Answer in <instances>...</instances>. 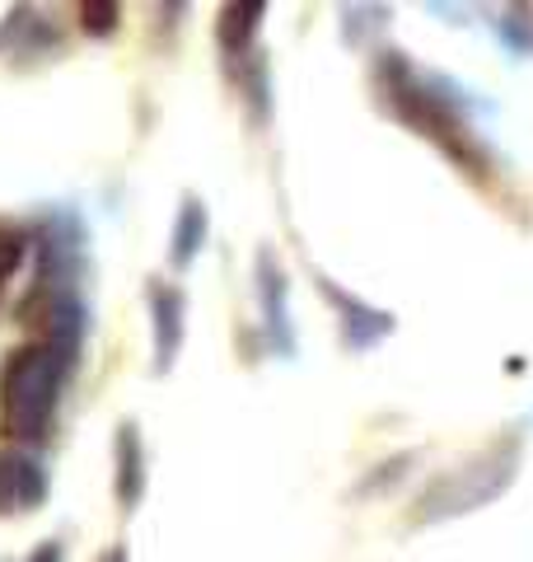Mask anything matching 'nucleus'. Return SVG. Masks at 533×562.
Segmentation results:
<instances>
[{"label": "nucleus", "mask_w": 533, "mask_h": 562, "mask_svg": "<svg viewBox=\"0 0 533 562\" xmlns=\"http://www.w3.org/2000/svg\"><path fill=\"white\" fill-rule=\"evenodd\" d=\"M76 371V361L61 357L52 342L33 338L24 347L10 351L5 371H0V427H5L10 441L38 446L52 436V422H57V403H61V384Z\"/></svg>", "instance_id": "nucleus-1"}, {"label": "nucleus", "mask_w": 533, "mask_h": 562, "mask_svg": "<svg viewBox=\"0 0 533 562\" xmlns=\"http://www.w3.org/2000/svg\"><path fill=\"white\" fill-rule=\"evenodd\" d=\"M384 90L394 99V113L402 122H412L421 136H431L435 146H444V155L458 160L468 173H483V150H473V136L464 127V117H458V109L444 94H435L426 80H417V70L402 57L384 61Z\"/></svg>", "instance_id": "nucleus-2"}, {"label": "nucleus", "mask_w": 533, "mask_h": 562, "mask_svg": "<svg viewBox=\"0 0 533 562\" xmlns=\"http://www.w3.org/2000/svg\"><path fill=\"white\" fill-rule=\"evenodd\" d=\"M514 464H520V450L510 441L506 446H491L487 454H477V460L458 464L454 473H444L426 487V497L417 502L421 506V520H440V516H464L473 506H487L496 502L501 492L514 483Z\"/></svg>", "instance_id": "nucleus-3"}, {"label": "nucleus", "mask_w": 533, "mask_h": 562, "mask_svg": "<svg viewBox=\"0 0 533 562\" xmlns=\"http://www.w3.org/2000/svg\"><path fill=\"white\" fill-rule=\"evenodd\" d=\"M47 497V473L24 450H0V512H38Z\"/></svg>", "instance_id": "nucleus-4"}, {"label": "nucleus", "mask_w": 533, "mask_h": 562, "mask_svg": "<svg viewBox=\"0 0 533 562\" xmlns=\"http://www.w3.org/2000/svg\"><path fill=\"white\" fill-rule=\"evenodd\" d=\"M318 291L328 295V301L342 310V333H347V347H355V351H365V347H375V342H384L388 333H394V314H384V310H370L365 301H355V295H347L337 281H328V277H318Z\"/></svg>", "instance_id": "nucleus-5"}, {"label": "nucleus", "mask_w": 533, "mask_h": 562, "mask_svg": "<svg viewBox=\"0 0 533 562\" xmlns=\"http://www.w3.org/2000/svg\"><path fill=\"white\" fill-rule=\"evenodd\" d=\"M150 314H155V371H169L178 361V347H183V291L155 286Z\"/></svg>", "instance_id": "nucleus-6"}, {"label": "nucleus", "mask_w": 533, "mask_h": 562, "mask_svg": "<svg viewBox=\"0 0 533 562\" xmlns=\"http://www.w3.org/2000/svg\"><path fill=\"white\" fill-rule=\"evenodd\" d=\"M117 506L132 512V506L146 497V446H140V427L136 422H122L117 427Z\"/></svg>", "instance_id": "nucleus-7"}, {"label": "nucleus", "mask_w": 533, "mask_h": 562, "mask_svg": "<svg viewBox=\"0 0 533 562\" xmlns=\"http://www.w3.org/2000/svg\"><path fill=\"white\" fill-rule=\"evenodd\" d=\"M258 295H262V310H266V328H272V338L281 351H291V324H286V272H281V262L272 254H258Z\"/></svg>", "instance_id": "nucleus-8"}, {"label": "nucleus", "mask_w": 533, "mask_h": 562, "mask_svg": "<svg viewBox=\"0 0 533 562\" xmlns=\"http://www.w3.org/2000/svg\"><path fill=\"white\" fill-rule=\"evenodd\" d=\"M206 244V206L197 198H183L178 206V225H173V268H188Z\"/></svg>", "instance_id": "nucleus-9"}, {"label": "nucleus", "mask_w": 533, "mask_h": 562, "mask_svg": "<svg viewBox=\"0 0 533 562\" xmlns=\"http://www.w3.org/2000/svg\"><path fill=\"white\" fill-rule=\"evenodd\" d=\"M262 14H266V5H225L220 10L216 38H220V47L229 52V57H243L248 52V43H253V33L262 24Z\"/></svg>", "instance_id": "nucleus-10"}, {"label": "nucleus", "mask_w": 533, "mask_h": 562, "mask_svg": "<svg viewBox=\"0 0 533 562\" xmlns=\"http://www.w3.org/2000/svg\"><path fill=\"white\" fill-rule=\"evenodd\" d=\"M117 5L109 0V5H80V29L84 33H94V38H109V33L117 29Z\"/></svg>", "instance_id": "nucleus-11"}, {"label": "nucleus", "mask_w": 533, "mask_h": 562, "mask_svg": "<svg viewBox=\"0 0 533 562\" xmlns=\"http://www.w3.org/2000/svg\"><path fill=\"white\" fill-rule=\"evenodd\" d=\"M29 562H61V549H57V543H43V549H33Z\"/></svg>", "instance_id": "nucleus-12"}, {"label": "nucleus", "mask_w": 533, "mask_h": 562, "mask_svg": "<svg viewBox=\"0 0 533 562\" xmlns=\"http://www.w3.org/2000/svg\"><path fill=\"white\" fill-rule=\"evenodd\" d=\"M99 562H127V549H109V553H103Z\"/></svg>", "instance_id": "nucleus-13"}]
</instances>
